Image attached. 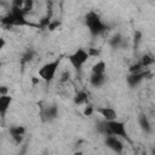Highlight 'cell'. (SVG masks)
Masks as SVG:
<instances>
[{
	"label": "cell",
	"mask_w": 155,
	"mask_h": 155,
	"mask_svg": "<svg viewBox=\"0 0 155 155\" xmlns=\"http://www.w3.org/2000/svg\"><path fill=\"white\" fill-rule=\"evenodd\" d=\"M97 130H98V132H101L104 136H109V134L116 136L119 138L125 139L130 144L132 143V140H131V138H130V136L126 131V125L122 121H119V120L105 121V120H103V121L98 122Z\"/></svg>",
	"instance_id": "obj_1"
},
{
	"label": "cell",
	"mask_w": 155,
	"mask_h": 155,
	"mask_svg": "<svg viewBox=\"0 0 155 155\" xmlns=\"http://www.w3.org/2000/svg\"><path fill=\"white\" fill-rule=\"evenodd\" d=\"M73 102L75 105H82V104H88V93L85 91H78L74 97H73Z\"/></svg>",
	"instance_id": "obj_14"
},
{
	"label": "cell",
	"mask_w": 155,
	"mask_h": 155,
	"mask_svg": "<svg viewBox=\"0 0 155 155\" xmlns=\"http://www.w3.org/2000/svg\"><path fill=\"white\" fill-rule=\"evenodd\" d=\"M73 155H84V153H82V151H80V150H79V151H75V153H74V154H73Z\"/></svg>",
	"instance_id": "obj_27"
},
{
	"label": "cell",
	"mask_w": 155,
	"mask_h": 155,
	"mask_svg": "<svg viewBox=\"0 0 155 155\" xmlns=\"http://www.w3.org/2000/svg\"><path fill=\"white\" fill-rule=\"evenodd\" d=\"M58 113L59 111H58V108L56 105H48V107H45V108L41 109L40 115H41L44 121H48L50 122V121H52V120L58 117Z\"/></svg>",
	"instance_id": "obj_9"
},
{
	"label": "cell",
	"mask_w": 155,
	"mask_h": 155,
	"mask_svg": "<svg viewBox=\"0 0 155 155\" xmlns=\"http://www.w3.org/2000/svg\"><path fill=\"white\" fill-rule=\"evenodd\" d=\"M12 97L10 96V94H5V96H0V115H1V117L4 119L5 117V115H6V113H7V110H8V108H10V105H11V103H12Z\"/></svg>",
	"instance_id": "obj_12"
},
{
	"label": "cell",
	"mask_w": 155,
	"mask_h": 155,
	"mask_svg": "<svg viewBox=\"0 0 155 155\" xmlns=\"http://www.w3.org/2000/svg\"><path fill=\"white\" fill-rule=\"evenodd\" d=\"M96 113L99 114L103 117V120H105V121L117 120L116 111L113 108H110V107H98V108H96Z\"/></svg>",
	"instance_id": "obj_8"
},
{
	"label": "cell",
	"mask_w": 155,
	"mask_h": 155,
	"mask_svg": "<svg viewBox=\"0 0 155 155\" xmlns=\"http://www.w3.org/2000/svg\"><path fill=\"white\" fill-rule=\"evenodd\" d=\"M85 24H86V27H87V29L92 36L101 35L108 29L107 24L102 21L101 16L93 10L88 11L85 15Z\"/></svg>",
	"instance_id": "obj_3"
},
{
	"label": "cell",
	"mask_w": 155,
	"mask_h": 155,
	"mask_svg": "<svg viewBox=\"0 0 155 155\" xmlns=\"http://www.w3.org/2000/svg\"><path fill=\"white\" fill-rule=\"evenodd\" d=\"M139 62H140V64L143 65V68L147 69L148 67H150V65H153V64L155 63V58H154L153 56H150V54H143Z\"/></svg>",
	"instance_id": "obj_18"
},
{
	"label": "cell",
	"mask_w": 155,
	"mask_h": 155,
	"mask_svg": "<svg viewBox=\"0 0 155 155\" xmlns=\"http://www.w3.org/2000/svg\"><path fill=\"white\" fill-rule=\"evenodd\" d=\"M62 56L57 57L56 59L51 61V62H47L45 63L44 65L40 67V69L38 70V75L39 78L45 82V84H51V81L54 79L56 76V73L61 65V62H62Z\"/></svg>",
	"instance_id": "obj_4"
},
{
	"label": "cell",
	"mask_w": 155,
	"mask_h": 155,
	"mask_svg": "<svg viewBox=\"0 0 155 155\" xmlns=\"http://www.w3.org/2000/svg\"><path fill=\"white\" fill-rule=\"evenodd\" d=\"M143 70H145V69L143 68V65L140 64V62H136V63L131 64V65H130V68H128V71H130V74L140 73V71H143Z\"/></svg>",
	"instance_id": "obj_20"
},
{
	"label": "cell",
	"mask_w": 155,
	"mask_h": 155,
	"mask_svg": "<svg viewBox=\"0 0 155 155\" xmlns=\"http://www.w3.org/2000/svg\"><path fill=\"white\" fill-rule=\"evenodd\" d=\"M59 25H61V22H59V21H57V19H56V21H51V23H50V25L47 27V29L51 30V31H53V30L58 29Z\"/></svg>",
	"instance_id": "obj_22"
},
{
	"label": "cell",
	"mask_w": 155,
	"mask_h": 155,
	"mask_svg": "<svg viewBox=\"0 0 155 155\" xmlns=\"http://www.w3.org/2000/svg\"><path fill=\"white\" fill-rule=\"evenodd\" d=\"M93 113H96V109H94V108H93L91 104H87V105L85 107L84 111H82L84 116H86V117H90V116H92V115H93Z\"/></svg>",
	"instance_id": "obj_21"
},
{
	"label": "cell",
	"mask_w": 155,
	"mask_h": 155,
	"mask_svg": "<svg viewBox=\"0 0 155 155\" xmlns=\"http://www.w3.org/2000/svg\"><path fill=\"white\" fill-rule=\"evenodd\" d=\"M1 25L2 27H36L39 28V24L31 23L25 18V15H23L19 10L11 6V11L1 18Z\"/></svg>",
	"instance_id": "obj_2"
},
{
	"label": "cell",
	"mask_w": 155,
	"mask_h": 155,
	"mask_svg": "<svg viewBox=\"0 0 155 155\" xmlns=\"http://www.w3.org/2000/svg\"><path fill=\"white\" fill-rule=\"evenodd\" d=\"M140 36H142V33L140 31H136L134 33V47L138 46V42L140 41Z\"/></svg>",
	"instance_id": "obj_25"
},
{
	"label": "cell",
	"mask_w": 155,
	"mask_h": 155,
	"mask_svg": "<svg viewBox=\"0 0 155 155\" xmlns=\"http://www.w3.org/2000/svg\"><path fill=\"white\" fill-rule=\"evenodd\" d=\"M34 54H35V52H34L33 50H28V51L22 56V58H21V64H22V65H24L25 63L30 62V61L33 59Z\"/></svg>",
	"instance_id": "obj_19"
},
{
	"label": "cell",
	"mask_w": 155,
	"mask_h": 155,
	"mask_svg": "<svg viewBox=\"0 0 155 155\" xmlns=\"http://www.w3.org/2000/svg\"><path fill=\"white\" fill-rule=\"evenodd\" d=\"M104 144L110 149L113 150L114 153H116L117 155H121L122 151H124V143L122 140L116 137V136H105V139H104Z\"/></svg>",
	"instance_id": "obj_6"
},
{
	"label": "cell",
	"mask_w": 155,
	"mask_h": 155,
	"mask_svg": "<svg viewBox=\"0 0 155 155\" xmlns=\"http://www.w3.org/2000/svg\"><path fill=\"white\" fill-rule=\"evenodd\" d=\"M138 125H139V127L142 128V131H143V132H145L147 134L151 133L153 127H151V125H150L149 119L145 116V114L140 113V114L138 115Z\"/></svg>",
	"instance_id": "obj_13"
},
{
	"label": "cell",
	"mask_w": 155,
	"mask_h": 155,
	"mask_svg": "<svg viewBox=\"0 0 155 155\" xmlns=\"http://www.w3.org/2000/svg\"><path fill=\"white\" fill-rule=\"evenodd\" d=\"M109 45L113 48H120L124 46V38L121 36V34H115L110 40H109Z\"/></svg>",
	"instance_id": "obj_16"
},
{
	"label": "cell",
	"mask_w": 155,
	"mask_h": 155,
	"mask_svg": "<svg viewBox=\"0 0 155 155\" xmlns=\"http://www.w3.org/2000/svg\"><path fill=\"white\" fill-rule=\"evenodd\" d=\"M7 91H8V90H7V87H6V86H1V87H0V96L8 94V93H7Z\"/></svg>",
	"instance_id": "obj_26"
},
{
	"label": "cell",
	"mask_w": 155,
	"mask_h": 155,
	"mask_svg": "<svg viewBox=\"0 0 155 155\" xmlns=\"http://www.w3.org/2000/svg\"><path fill=\"white\" fill-rule=\"evenodd\" d=\"M87 52H88L90 57H99L101 56V51L97 50V48H93V47L87 48Z\"/></svg>",
	"instance_id": "obj_23"
},
{
	"label": "cell",
	"mask_w": 155,
	"mask_h": 155,
	"mask_svg": "<svg viewBox=\"0 0 155 155\" xmlns=\"http://www.w3.org/2000/svg\"><path fill=\"white\" fill-rule=\"evenodd\" d=\"M149 75H150V73H149L148 69H145V70H143V71H140V73L128 74V75L126 76V82H127V85H128L131 88H133V87H136L137 85H139L144 79H147Z\"/></svg>",
	"instance_id": "obj_7"
},
{
	"label": "cell",
	"mask_w": 155,
	"mask_h": 155,
	"mask_svg": "<svg viewBox=\"0 0 155 155\" xmlns=\"http://www.w3.org/2000/svg\"><path fill=\"white\" fill-rule=\"evenodd\" d=\"M107 64L104 61H98L92 67V74H105Z\"/></svg>",
	"instance_id": "obj_17"
},
{
	"label": "cell",
	"mask_w": 155,
	"mask_h": 155,
	"mask_svg": "<svg viewBox=\"0 0 155 155\" xmlns=\"http://www.w3.org/2000/svg\"><path fill=\"white\" fill-rule=\"evenodd\" d=\"M68 61L69 63L71 64V67L75 69V71L81 75V71H82V67L84 64L87 62V59L90 58V54L87 52V50L85 48H78L76 51H74L73 53L68 54Z\"/></svg>",
	"instance_id": "obj_5"
},
{
	"label": "cell",
	"mask_w": 155,
	"mask_h": 155,
	"mask_svg": "<svg viewBox=\"0 0 155 155\" xmlns=\"http://www.w3.org/2000/svg\"><path fill=\"white\" fill-rule=\"evenodd\" d=\"M33 6H34V2L31 0H16L12 2V7L19 10L23 15L29 13L33 10Z\"/></svg>",
	"instance_id": "obj_11"
},
{
	"label": "cell",
	"mask_w": 155,
	"mask_h": 155,
	"mask_svg": "<svg viewBox=\"0 0 155 155\" xmlns=\"http://www.w3.org/2000/svg\"><path fill=\"white\" fill-rule=\"evenodd\" d=\"M8 133L11 136V138L13 139L15 143L19 144L25 134V127L24 126H21V125H16V126H11L8 128Z\"/></svg>",
	"instance_id": "obj_10"
},
{
	"label": "cell",
	"mask_w": 155,
	"mask_h": 155,
	"mask_svg": "<svg viewBox=\"0 0 155 155\" xmlns=\"http://www.w3.org/2000/svg\"><path fill=\"white\" fill-rule=\"evenodd\" d=\"M151 151H153V155H155V148H153V150H151Z\"/></svg>",
	"instance_id": "obj_28"
},
{
	"label": "cell",
	"mask_w": 155,
	"mask_h": 155,
	"mask_svg": "<svg viewBox=\"0 0 155 155\" xmlns=\"http://www.w3.org/2000/svg\"><path fill=\"white\" fill-rule=\"evenodd\" d=\"M69 78H70V74H69V71H64V73H62V75H61V79H59V82H61V84H64V82H68V80H69Z\"/></svg>",
	"instance_id": "obj_24"
},
{
	"label": "cell",
	"mask_w": 155,
	"mask_h": 155,
	"mask_svg": "<svg viewBox=\"0 0 155 155\" xmlns=\"http://www.w3.org/2000/svg\"><path fill=\"white\" fill-rule=\"evenodd\" d=\"M107 78L105 74H92L90 78V84L93 87H101L102 85H104Z\"/></svg>",
	"instance_id": "obj_15"
}]
</instances>
